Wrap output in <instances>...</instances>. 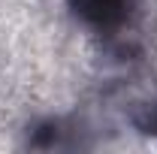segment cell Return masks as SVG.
<instances>
[{
	"label": "cell",
	"mask_w": 157,
	"mask_h": 154,
	"mask_svg": "<svg viewBox=\"0 0 157 154\" xmlns=\"http://www.w3.org/2000/svg\"><path fill=\"white\" fill-rule=\"evenodd\" d=\"M67 6L76 12L78 21H85L97 33H118L133 9V0H67Z\"/></svg>",
	"instance_id": "cell-1"
}]
</instances>
